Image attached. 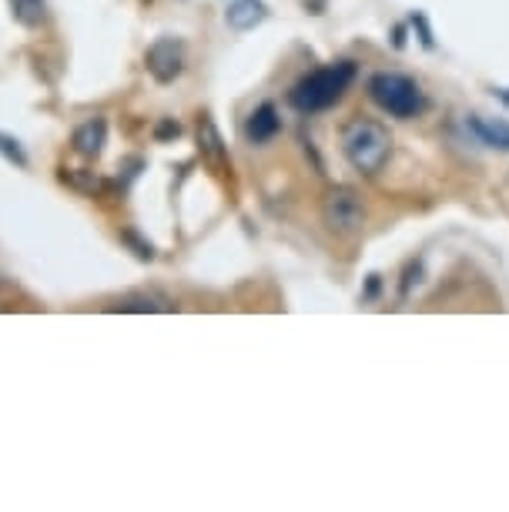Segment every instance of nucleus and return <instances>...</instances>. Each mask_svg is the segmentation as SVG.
<instances>
[{"label":"nucleus","mask_w":509,"mask_h":512,"mask_svg":"<svg viewBox=\"0 0 509 512\" xmlns=\"http://www.w3.org/2000/svg\"><path fill=\"white\" fill-rule=\"evenodd\" d=\"M168 298H161L155 292H138V295H124L118 302L108 305V312H138V315H148V312H171Z\"/></svg>","instance_id":"nucleus-9"},{"label":"nucleus","mask_w":509,"mask_h":512,"mask_svg":"<svg viewBox=\"0 0 509 512\" xmlns=\"http://www.w3.org/2000/svg\"><path fill=\"white\" fill-rule=\"evenodd\" d=\"M469 128L483 144L499 151H509V124L503 121H483V118H469Z\"/></svg>","instance_id":"nucleus-11"},{"label":"nucleus","mask_w":509,"mask_h":512,"mask_svg":"<svg viewBox=\"0 0 509 512\" xmlns=\"http://www.w3.org/2000/svg\"><path fill=\"white\" fill-rule=\"evenodd\" d=\"M104 144H108V124H104L101 118L84 121L71 138V148L78 151L81 158H91V161L104 151Z\"/></svg>","instance_id":"nucleus-7"},{"label":"nucleus","mask_w":509,"mask_h":512,"mask_svg":"<svg viewBox=\"0 0 509 512\" xmlns=\"http://www.w3.org/2000/svg\"><path fill=\"white\" fill-rule=\"evenodd\" d=\"M144 64H148V74L158 84H175L181 71H185V44L175 41V37H161V41L148 47Z\"/></svg>","instance_id":"nucleus-5"},{"label":"nucleus","mask_w":509,"mask_h":512,"mask_svg":"<svg viewBox=\"0 0 509 512\" xmlns=\"http://www.w3.org/2000/svg\"><path fill=\"white\" fill-rule=\"evenodd\" d=\"M265 17H268L265 0H235V4H228V11H225V21H228V27H235V31H255Z\"/></svg>","instance_id":"nucleus-8"},{"label":"nucleus","mask_w":509,"mask_h":512,"mask_svg":"<svg viewBox=\"0 0 509 512\" xmlns=\"http://www.w3.org/2000/svg\"><path fill=\"white\" fill-rule=\"evenodd\" d=\"M369 98L379 104L382 111L392 114V118H416L426 108V98H422L419 84L406 74H376L369 81Z\"/></svg>","instance_id":"nucleus-3"},{"label":"nucleus","mask_w":509,"mask_h":512,"mask_svg":"<svg viewBox=\"0 0 509 512\" xmlns=\"http://www.w3.org/2000/svg\"><path fill=\"white\" fill-rule=\"evenodd\" d=\"M155 134H158L161 141H165V138H178V134H181V128H178L175 121H165V124H158V131H155Z\"/></svg>","instance_id":"nucleus-14"},{"label":"nucleus","mask_w":509,"mask_h":512,"mask_svg":"<svg viewBox=\"0 0 509 512\" xmlns=\"http://www.w3.org/2000/svg\"><path fill=\"white\" fill-rule=\"evenodd\" d=\"M342 154L359 175L372 178L386 168L392 154V134L386 131V124L372 118H355L342 131Z\"/></svg>","instance_id":"nucleus-2"},{"label":"nucleus","mask_w":509,"mask_h":512,"mask_svg":"<svg viewBox=\"0 0 509 512\" xmlns=\"http://www.w3.org/2000/svg\"><path fill=\"white\" fill-rule=\"evenodd\" d=\"M355 81V64L339 61V64H325L319 71H309L302 81H295V88L288 91V104L302 114H319L329 111L332 104L342 101V94L352 88Z\"/></svg>","instance_id":"nucleus-1"},{"label":"nucleus","mask_w":509,"mask_h":512,"mask_svg":"<svg viewBox=\"0 0 509 512\" xmlns=\"http://www.w3.org/2000/svg\"><path fill=\"white\" fill-rule=\"evenodd\" d=\"M198 144H201V154H205L211 164H218V168H222L228 154H225L222 134H218L215 121H211V118H201V124H198Z\"/></svg>","instance_id":"nucleus-10"},{"label":"nucleus","mask_w":509,"mask_h":512,"mask_svg":"<svg viewBox=\"0 0 509 512\" xmlns=\"http://www.w3.org/2000/svg\"><path fill=\"white\" fill-rule=\"evenodd\" d=\"M322 225L335 238H355L366 225V201L355 188H329L322 198Z\"/></svg>","instance_id":"nucleus-4"},{"label":"nucleus","mask_w":509,"mask_h":512,"mask_svg":"<svg viewBox=\"0 0 509 512\" xmlns=\"http://www.w3.org/2000/svg\"><path fill=\"white\" fill-rule=\"evenodd\" d=\"M278 131H282V118H278L275 104H262V108H255L252 114H248V121H245V138L252 141V144L272 141Z\"/></svg>","instance_id":"nucleus-6"},{"label":"nucleus","mask_w":509,"mask_h":512,"mask_svg":"<svg viewBox=\"0 0 509 512\" xmlns=\"http://www.w3.org/2000/svg\"><path fill=\"white\" fill-rule=\"evenodd\" d=\"M0 154H4L11 164H17V168H27V154H24L21 144L11 138V134H0Z\"/></svg>","instance_id":"nucleus-13"},{"label":"nucleus","mask_w":509,"mask_h":512,"mask_svg":"<svg viewBox=\"0 0 509 512\" xmlns=\"http://www.w3.org/2000/svg\"><path fill=\"white\" fill-rule=\"evenodd\" d=\"M11 4L14 21L21 27H41L47 17V4L44 0H7Z\"/></svg>","instance_id":"nucleus-12"}]
</instances>
